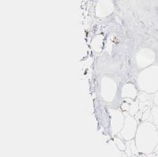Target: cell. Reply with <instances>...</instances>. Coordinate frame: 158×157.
Listing matches in <instances>:
<instances>
[{
    "label": "cell",
    "mask_w": 158,
    "mask_h": 157,
    "mask_svg": "<svg viewBox=\"0 0 158 157\" xmlns=\"http://www.w3.org/2000/svg\"><path fill=\"white\" fill-rule=\"evenodd\" d=\"M146 130L138 134L136 139L137 148L144 154H150L158 146V129L153 124H146Z\"/></svg>",
    "instance_id": "6da1fadb"
},
{
    "label": "cell",
    "mask_w": 158,
    "mask_h": 157,
    "mask_svg": "<svg viewBox=\"0 0 158 157\" xmlns=\"http://www.w3.org/2000/svg\"><path fill=\"white\" fill-rule=\"evenodd\" d=\"M146 73L144 89L147 93L158 92V66H153L145 71Z\"/></svg>",
    "instance_id": "7a4b0ae2"
},
{
    "label": "cell",
    "mask_w": 158,
    "mask_h": 157,
    "mask_svg": "<svg viewBox=\"0 0 158 157\" xmlns=\"http://www.w3.org/2000/svg\"><path fill=\"white\" fill-rule=\"evenodd\" d=\"M154 103L156 106L158 107V92H156L155 93V97H154Z\"/></svg>",
    "instance_id": "277c9868"
},
{
    "label": "cell",
    "mask_w": 158,
    "mask_h": 157,
    "mask_svg": "<svg viewBox=\"0 0 158 157\" xmlns=\"http://www.w3.org/2000/svg\"><path fill=\"white\" fill-rule=\"evenodd\" d=\"M153 114L154 116V122L156 125H158V107H155L153 109Z\"/></svg>",
    "instance_id": "3957f363"
}]
</instances>
